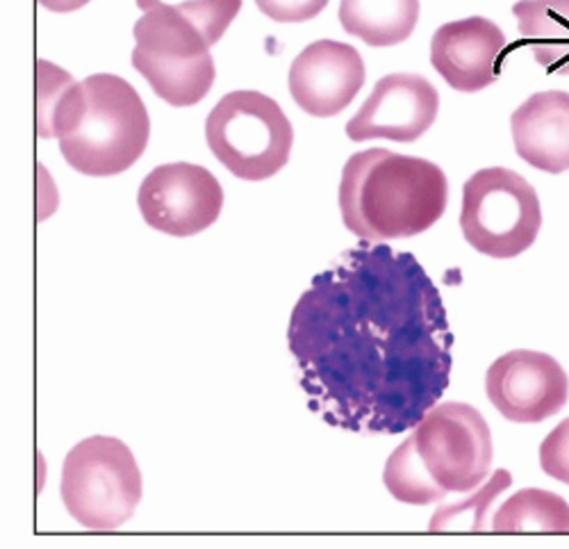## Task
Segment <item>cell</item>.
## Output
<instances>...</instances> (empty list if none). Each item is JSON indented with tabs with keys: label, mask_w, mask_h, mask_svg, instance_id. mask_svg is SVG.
Returning a JSON list of instances; mask_svg holds the SVG:
<instances>
[{
	"label": "cell",
	"mask_w": 569,
	"mask_h": 549,
	"mask_svg": "<svg viewBox=\"0 0 569 549\" xmlns=\"http://www.w3.org/2000/svg\"><path fill=\"white\" fill-rule=\"evenodd\" d=\"M288 342L310 410L345 431L406 433L449 388L442 295L412 253L388 244L362 240L319 271Z\"/></svg>",
	"instance_id": "cell-1"
},
{
	"label": "cell",
	"mask_w": 569,
	"mask_h": 549,
	"mask_svg": "<svg viewBox=\"0 0 569 549\" xmlns=\"http://www.w3.org/2000/svg\"><path fill=\"white\" fill-rule=\"evenodd\" d=\"M37 134L60 142L84 176H117L149 147L151 119L130 82L97 73L76 82L64 69L37 62Z\"/></svg>",
	"instance_id": "cell-2"
},
{
	"label": "cell",
	"mask_w": 569,
	"mask_h": 549,
	"mask_svg": "<svg viewBox=\"0 0 569 549\" xmlns=\"http://www.w3.org/2000/svg\"><path fill=\"white\" fill-rule=\"evenodd\" d=\"M449 203L445 171L431 160L369 149L351 156L340 182L345 226L365 242L415 238L442 219Z\"/></svg>",
	"instance_id": "cell-3"
},
{
	"label": "cell",
	"mask_w": 569,
	"mask_h": 549,
	"mask_svg": "<svg viewBox=\"0 0 569 549\" xmlns=\"http://www.w3.org/2000/svg\"><path fill=\"white\" fill-rule=\"evenodd\" d=\"M132 67L173 108L201 103L214 82L212 46L242 10V0H137Z\"/></svg>",
	"instance_id": "cell-4"
},
{
	"label": "cell",
	"mask_w": 569,
	"mask_h": 549,
	"mask_svg": "<svg viewBox=\"0 0 569 549\" xmlns=\"http://www.w3.org/2000/svg\"><path fill=\"white\" fill-rule=\"evenodd\" d=\"M60 492L78 525L112 531L132 518L141 501V472L126 442L93 436L67 453Z\"/></svg>",
	"instance_id": "cell-5"
},
{
	"label": "cell",
	"mask_w": 569,
	"mask_h": 549,
	"mask_svg": "<svg viewBox=\"0 0 569 549\" xmlns=\"http://www.w3.org/2000/svg\"><path fill=\"white\" fill-rule=\"evenodd\" d=\"M206 140L214 158L237 178L260 182L290 160L295 128L282 108L253 89L226 94L206 121Z\"/></svg>",
	"instance_id": "cell-6"
},
{
	"label": "cell",
	"mask_w": 569,
	"mask_h": 549,
	"mask_svg": "<svg viewBox=\"0 0 569 549\" xmlns=\"http://www.w3.org/2000/svg\"><path fill=\"white\" fill-rule=\"evenodd\" d=\"M540 226V199L525 176L490 167L465 182L460 228L479 253L499 260L525 253L538 240Z\"/></svg>",
	"instance_id": "cell-7"
},
{
	"label": "cell",
	"mask_w": 569,
	"mask_h": 549,
	"mask_svg": "<svg viewBox=\"0 0 569 549\" xmlns=\"http://www.w3.org/2000/svg\"><path fill=\"white\" fill-rule=\"evenodd\" d=\"M415 445L433 481L447 492L477 490L492 466V433L477 408L436 403L415 427Z\"/></svg>",
	"instance_id": "cell-8"
},
{
	"label": "cell",
	"mask_w": 569,
	"mask_h": 549,
	"mask_svg": "<svg viewBox=\"0 0 569 549\" xmlns=\"http://www.w3.org/2000/svg\"><path fill=\"white\" fill-rule=\"evenodd\" d=\"M144 221L171 238H192L210 228L223 208L219 180L199 164L173 162L153 169L137 194Z\"/></svg>",
	"instance_id": "cell-9"
},
{
	"label": "cell",
	"mask_w": 569,
	"mask_h": 549,
	"mask_svg": "<svg viewBox=\"0 0 569 549\" xmlns=\"http://www.w3.org/2000/svg\"><path fill=\"white\" fill-rule=\"evenodd\" d=\"M486 392L506 420L536 425L565 408L569 399V379L562 365L549 353L517 349L490 365Z\"/></svg>",
	"instance_id": "cell-10"
},
{
	"label": "cell",
	"mask_w": 569,
	"mask_h": 549,
	"mask_svg": "<svg viewBox=\"0 0 569 549\" xmlns=\"http://www.w3.org/2000/svg\"><path fill=\"white\" fill-rule=\"evenodd\" d=\"M440 110L438 89L419 73H390L376 82L369 99L347 123L353 142H417Z\"/></svg>",
	"instance_id": "cell-11"
},
{
	"label": "cell",
	"mask_w": 569,
	"mask_h": 549,
	"mask_svg": "<svg viewBox=\"0 0 569 549\" xmlns=\"http://www.w3.org/2000/svg\"><path fill=\"white\" fill-rule=\"evenodd\" d=\"M365 78V62L351 43L321 39L306 46L292 62L290 91L303 112L336 117L358 97Z\"/></svg>",
	"instance_id": "cell-12"
},
{
	"label": "cell",
	"mask_w": 569,
	"mask_h": 549,
	"mask_svg": "<svg viewBox=\"0 0 569 549\" xmlns=\"http://www.w3.org/2000/svg\"><path fill=\"white\" fill-rule=\"evenodd\" d=\"M503 30L483 17L445 23L431 41V62L447 84L473 94L497 82L506 60Z\"/></svg>",
	"instance_id": "cell-13"
},
{
	"label": "cell",
	"mask_w": 569,
	"mask_h": 549,
	"mask_svg": "<svg viewBox=\"0 0 569 549\" xmlns=\"http://www.w3.org/2000/svg\"><path fill=\"white\" fill-rule=\"evenodd\" d=\"M510 128L521 160L547 173L569 171L567 91H538L512 112Z\"/></svg>",
	"instance_id": "cell-14"
},
{
	"label": "cell",
	"mask_w": 569,
	"mask_h": 549,
	"mask_svg": "<svg viewBox=\"0 0 569 549\" xmlns=\"http://www.w3.org/2000/svg\"><path fill=\"white\" fill-rule=\"evenodd\" d=\"M512 14L536 62L549 73L569 76V0H519Z\"/></svg>",
	"instance_id": "cell-15"
},
{
	"label": "cell",
	"mask_w": 569,
	"mask_h": 549,
	"mask_svg": "<svg viewBox=\"0 0 569 549\" xmlns=\"http://www.w3.org/2000/svg\"><path fill=\"white\" fill-rule=\"evenodd\" d=\"M419 19V0H342V28L376 49L406 41Z\"/></svg>",
	"instance_id": "cell-16"
},
{
	"label": "cell",
	"mask_w": 569,
	"mask_h": 549,
	"mask_svg": "<svg viewBox=\"0 0 569 549\" xmlns=\"http://www.w3.org/2000/svg\"><path fill=\"white\" fill-rule=\"evenodd\" d=\"M492 531L497 533H569V505L556 492L525 488L499 507Z\"/></svg>",
	"instance_id": "cell-17"
},
{
	"label": "cell",
	"mask_w": 569,
	"mask_h": 549,
	"mask_svg": "<svg viewBox=\"0 0 569 549\" xmlns=\"http://www.w3.org/2000/svg\"><path fill=\"white\" fill-rule=\"evenodd\" d=\"M383 483L395 499L412 507L436 505L447 495V490L440 488L429 470H426L412 436L392 451L386 463Z\"/></svg>",
	"instance_id": "cell-18"
},
{
	"label": "cell",
	"mask_w": 569,
	"mask_h": 549,
	"mask_svg": "<svg viewBox=\"0 0 569 549\" xmlns=\"http://www.w3.org/2000/svg\"><path fill=\"white\" fill-rule=\"evenodd\" d=\"M510 475L508 470H497L492 475V479L477 492L473 497H469L467 501H462V505H456V507H445V509H438V513L433 516L431 520V531H447L449 525L462 516V513H473V520H471V531H481L486 527V516H488V509L495 501V497H499L508 486H510Z\"/></svg>",
	"instance_id": "cell-19"
},
{
	"label": "cell",
	"mask_w": 569,
	"mask_h": 549,
	"mask_svg": "<svg viewBox=\"0 0 569 549\" xmlns=\"http://www.w3.org/2000/svg\"><path fill=\"white\" fill-rule=\"evenodd\" d=\"M540 466L551 479L569 486V418L540 445Z\"/></svg>",
	"instance_id": "cell-20"
},
{
	"label": "cell",
	"mask_w": 569,
	"mask_h": 549,
	"mask_svg": "<svg viewBox=\"0 0 569 549\" xmlns=\"http://www.w3.org/2000/svg\"><path fill=\"white\" fill-rule=\"evenodd\" d=\"M262 14L278 23H303L315 19L328 0H256Z\"/></svg>",
	"instance_id": "cell-21"
},
{
	"label": "cell",
	"mask_w": 569,
	"mask_h": 549,
	"mask_svg": "<svg viewBox=\"0 0 569 549\" xmlns=\"http://www.w3.org/2000/svg\"><path fill=\"white\" fill-rule=\"evenodd\" d=\"M37 3L46 10H51V12L67 14V12H76V10L84 8L89 0H37Z\"/></svg>",
	"instance_id": "cell-22"
}]
</instances>
